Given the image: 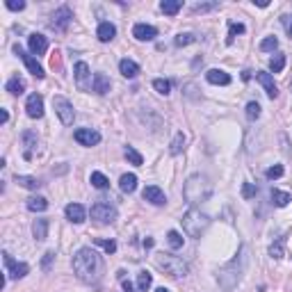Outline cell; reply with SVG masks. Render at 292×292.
Wrapping results in <instances>:
<instances>
[{
    "mask_svg": "<svg viewBox=\"0 0 292 292\" xmlns=\"http://www.w3.org/2000/svg\"><path fill=\"white\" fill-rule=\"evenodd\" d=\"M73 272L80 281L96 283L101 278V274H103V260H101V256L94 249L82 247L73 256Z\"/></svg>",
    "mask_w": 292,
    "mask_h": 292,
    "instance_id": "1",
    "label": "cell"
},
{
    "mask_svg": "<svg viewBox=\"0 0 292 292\" xmlns=\"http://www.w3.org/2000/svg\"><path fill=\"white\" fill-rule=\"evenodd\" d=\"M210 194H213V183H210L206 176L201 173H194L185 180V187H183V197L189 206H197V203L208 201Z\"/></svg>",
    "mask_w": 292,
    "mask_h": 292,
    "instance_id": "2",
    "label": "cell"
},
{
    "mask_svg": "<svg viewBox=\"0 0 292 292\" xmlns=\"http://www.w3.org/2000/svg\"><path fill=\"white\" fill-rule=\"evenodd\" d=\"M244 253H247V249L242 247V251H240L238 258H233L228 265H224V267L219 269L217 281H219V285H222V290L231 292L233 287L238 285L240 276H242V269H244V262H247V256H244Z\"/></svg>",
    "mask_w": 292,
    "mask_h": 292,
    "instance_id": "3",
    "label": "cell"
},
{
    "mask_svg": "<svg viewBox=\"0 0 292 292\" xmlns=\"http://www.w3.org/2000/svg\"><path fill=\"white\" fill-rule=\"evenodd\" d=\"M155 267L162 269L164 274H169V276H173V278H180L189 272L187 262L178 256H171V253H158V256H155Z\"/></svg>",
    "mask_w": 292,
    "mask_h": 292,
    "instance_id": "4",
    "label": "cell"
},
{
    "mask_svg": "<svg viewBox=\"0 0 292 292\" xmlns=\"http://www.w3.org/2000/svg\"><path fill=\"white\" fill-rule=\"evenodd\" d=\"M180 224H183L185 233H187L189 238H201V233L206 231V228L210 226V219L208 215H203L201 210L197 208H189L187 213L183 215V219H180Z\"/></svg>",
    "mask_w": 292,
    "mask_h": 292,
    "instance_id": "5",
    "label": "cell"
},
{
    "mask_svg": "<svg viewBox=\"0 0 292 292\" xmlns=\"http://www.w3.org/2000/svg\"><path fill=\"white\" fill-rule=\"evenodd\" d=\"M91 219L99 224H112L117 219V208L105 201H99L91 206Z\"/></svg>",
    "mask_w": 292,
    "mask_h": 292,
    "instance_id": "6",
    "label": "cell"
},
{
    "mask_svg": "<svg viewBox=\"0 0 292 292\" xmlns=\"http://www.w3.org/2000/svg\"><path fill=\"white\" fill-rule=\"evenodd\" d=\"M53 108H55V114L60 117V121L64 126H71L75 119V112H73V105L64 99V96H55L53 99Z\"/></svg>",
    "mask_w": 292,
    "mask_h": 292,
    "instance_id": "7",
    "label": "cell"
},
{
    "mask_svg": "<svg viewBox=\"0 0 292 292\" xmlns=\"http://www.w3.org/2000/svg\"><path fill=\"white\" fill-rule=\"evenodd\" d=\"M3 262H5V274H7V278H23L25 274L30 272L28 262H16L7 251H3Z\"/></svg>",
    "mask_w": 292,
    "mask_h": 292,
    "instance_id": "8",
    "label": "cell"
},
{
    "mask_svg": "<svg viewBox=\"0 0 292 292\" xmlns=\"http://www.w3.org/2000/svg\"><path fill=\"white\" fill-rule=\"evenodd\" d=\"M75 84H78L80 91H89L91 87H94V80H91V73H89V64L87 62H78L75 64Z\"/></svg>",
    "mask_w": 292,
    "mask_h": 292,
    "instance_id": "9",
    "label": "cell"
},
{
    "mask_svg": "<svg viewBox=\"0 0 292 292\" xmlns=\"http://www.w3.org/2000/svg\"><path fill=\"white\" fill-rule=\"evenodd\" d=\"M71 19H73V14H71L69 7H60V10H55V14L50 16V28L64 32L71 25Z\"/></svg>",
    "mask_w": 292,
    "mask_h": 292,
    "instance_id": "10",
    "label": "cell"
},
{
    "mask_svg": "<svg viewBox=\"0 0 292 292\" xmlns=\"http://www.w3.org/2000/svg\"><path fill=\"white\" fill-rule=\"evenodd\" d=\"M14 50H16V55H19L21 60H23V64L28 66V71H30V73L35 75V78H44V75H46V73H44V66H41L39 62H37L35 57H32V55H28L23 48H21V46H14Z\"/></svg>",
    "mask_w": 292,
    "mask_h": 292,
    "instance_id": "11",
    "label": "cell"
},
{
    "mask_svg": "<svg viewBox=\"0 0 292 292\" xmlns=\"http://www.w3.org/2000/svg\"><path fill=\"white\" fill-rule=\"evenodd\" d=\"M25 112L30 119H41L44 117V99L39 94H30L25 101Z\"/></svg>",
    "mask_w": 292,
    "mask_h": 292,
    "instance_id": "12",
    "label": "cell"
},
{
    "mask_svg": "<svg viewBox=\"0 0 292 292\" xmlns=\"http://www.w3.org/2000/svg\"><path fill=\"white\" fill-rule=\"evenodd\" d=\"M75 142L82 144V146H96L101 142V133L99 130H91V128H78L75 130Z\"/></svg>",
    "mask_w": 292,
    "mask_h": 292,
    "instance_id": "13",
    "label": "cell"
},
{
    "mask_svg": "<svg viewBox=\"0 0 292 292\" xmlns=\"http://www.w3.org/2000/svg\"><path fill=\"white\" fill-rule=\"evenodd\" d=\"M142 197H144V201L153 203V206H164V203H167V197H164V192L158 187V185H149V187H144Z\"/></svg>",
    "mask_w": 292,
    "mask_h": 292,
    "instance_id": "14",
    "label": "cell"
},
{
    "mask_svg": "<svg viewBox=\"0 0 292 292\" xmlns=\"http://www.w3.org/2000/svg\"><path fill=\"white\" fill-rule=\"evenodd\" d=\"M133 37L137 41H153L158 37V30H155L153 25H146V23H137L133 28Z\"/></svg>",
    "mask_w": 292,
    "mask_h": 292,
    "instance_id": "15",
    "label": "cell"
},
{
    "mask_svg": "<svg viewBox=\"0 0 292 292\" xmlns=\"http://www.w3.org/2000/svg\"><path fill=\"white\" fill-rule=\"evenodd\" d=\"M256 80L262 84V87H265V91H267V96H269V99H276V96H278V87H276V82H274L272 73H265V71H258V73H256Z\"/></svg>",
    "mask_w": 292,
    "mask_h": 292,
    "instance_id": "16",
    "label": "cell"
},
{
    "mask_svg": "<svg viewBox=\"0 0 292 292\" xmlns=\"http://www.w3.org/2000/svg\"><path fill=\"white\" fill-rule=\"evenodd\" d=\"M28 48H30L32 55H44L46 50H48V39H46L44 35H30Z\"/></svg>",
    "mask_w": 292,
    "mask_h": 292,
    "instance_id": "17",
    "label": "cell"
},
{
    "mask_svg": "<svg viewBox=\"0 0 292 292\" xmlns=\"http://www.w3.org/2000/svg\"><path fill=\"white\" fill-rule=\"evenodd\" d=\"M66 217L73 224H82L84 219H87V210H84V206H80V203H69V206H66Z\"/></svg>",
    "mask_w": 292,
    "mask_h": 292,
    "instance_id": "18",
    "label": "cell"
},
{
    "mask_svg": "<svg viewBox=\"0 0 292 292\" xmlns=\"http://www.w3.org/2000/svg\"><path fill=\"white\" fill-rule=\"evenodd\" d=\"M96 37H99V41L108 44V41H112L114 37H117V28H114L110 21H103V23L99 25V30H96Z\"/></svg>",
    "mask_w": 292,
    "mask_h": 292,
    "instance_id": "19",
    "label": "cell"
},
{
    "mask_svg": "<svg viewBox=\"0 0 292 292\" xmlns=\"http://www.w3.org/2000/svg\"><path fill=\"white\" fill-rule=\"evenodd\" d=\"M206 80H208L210 84H224V87L231 84V75L222 69H210L208 73H206Z\"/></svg>",
    "mask_w": 292,
    "mask_h": 292,
    "instance_id": "20",
    "label": "cell"
},
{
    "mask_svg": "<svg viewBox=\"0 0 292 292\" xmlns=\"http://www.w3.org/2000/svg\"><path fill=\"white\" fill-rule=\"evenodd\" d=\"M119 71H121V75L124 78H137V73H139V64L137 62H133V60H121L119 62Z\"/></svg>",
    "mask_w": 292,
    "mask_h": 292,
    "instance_id": "21",
    "label": "cell"
},
{
    "mask_svg": "<svg viewBox=\"0 0 292 292\" xmlns=\"http://www.w3.org/2000/svg\"><path fill=\"white\" fill-rule=\"evenodd\" d=\"M48 226H50L48 219H35V224H32V233H35V240L44 242V240L48 238Z\"/></svg>",
    "mask_w": 292,
    "mask_h": 292,
    "instance_id": "22",
    "label": "cell"
},
{
    "mask_svg": "<svg viewBox=\"0 0 292 292\" xmlns=\"http://www.w3.org/2000/svg\"><path fill=\"white\" fill-rule=\"evenodd\" d=\"M119 187H121V192L133 194L135 189H137V176H135V173H124L119 180Z\"/></svg>",
    "mask_w": 292,
    "mask_h": 292,
    "instance_id": "23",
    "label": "cell"
},
{
    "mask_svg": "<svg viewBox=\"0 0 292 292\" xmlns=\"http://www.w3.org/2000/svg\"><path fill=\"white\" fill-rule=\"evenodd\" d=\"M110 87H112V84H110V78L105 73H96L94 75V91H96V94H101V96L108 94Z\"/></svg>",
    "mask_w": 292,
    "mask_h": 292,
    "instance_id": "24",
    "label": "cell"
},
{
    "mask_svg": "<svg viewBox=\"0 0 292 292\" xmlns=\"http://www.w3.org/2000/svg\"><path fill=\"white\" fill-rule=\"evenodd\" d=\"M5 89L10 91V94H14V96L23 94V91H25V80H23V78H19V75H16V78H12L10 82L5 84Z\"/></svg>",
    "mask_w": 292,
    "mask_h": 292,
    "instance_id": "25",
    "label": "cell"
},
{
    "mask_svg": "<svg viewBox=\"0 0 292 292\" xmlns=\"http://www.w3.org/2000/svg\"><path fill=\"white\" fill-rule=\"evenodd\" d=\"M180 7H183V3H180V0H162V3H160V10H162L164 14H169V16L178 14Z\"/></svg>",
    "mask_w": 292,
    "mask_h": 292,
    "instance_id": "26",
    "label": "cell"
},
{
    "mask_svg": "<svg viewBox=\"0 0 292 292\" xmlns=\"http://www.w3.org/2000/svg\"><path fill=\"white\" fill-rule=\"evenodd\" d=\"M46 208H48V201H46L44 197H32V199H28V210H32V213H44Z\"/></svg>",
    "mask_w": 292,
    "mask_h": 292,
    "instance_id": "27",
    "label": "cell"
},
{
    "mask_svg": "<svg viewBox=\"0 0 292 292\" xmlns=\"http://www.w3.org/2000/svg\"><path fill=\"white\" fill-rule=\"evenodd\" d=\"M272 201H274V206H276V208H285L292 199H290V194H287V192H281V189H272Z\"/></svg>",
    "mask_w": 292,
    "mask_h": 292,
    "instance_id": "28",
    "label": "cell"
},
{
    "mask_svg": "<svg viewBox=\"0 0 292 292\" xmlns=\"http://www.w3.org/2000/svg\"><path fill=\"white\" fill-rule=\"evenodd\" d=\"M14 180L21 185V187H25V189H37V187H41V183L35 178V176H16Z\"/></svg>",
    "mask_w": 292,
    "mask_h": 292,
    "instance_id": "29",
    "label": "cell"
},
{
    "mask_svg": "<svg viewBox=\"0 0 292 292\" xmlns=\"http://www.w3.org/2000/svg\"><path fill=\"white\" fill-rule=\"evenodd\" d=\"M23 144H25V158L30 160L32 158V149H35L37 146V137H35V133H30V130H28V133H23Z\"/></svg>",
    "mask_w": 292,
    "mask_h": 292,
    "instance_id": "30",
    "label": "cell"
},
{
    "mask_svg": "<svg viewBox=\"0 0 292 292\" xmlns=\"http://www.w3.org/2000/svg\"><path fill=\"white\" fill-rule=\"evenodd\" d=\"M91 185H94L96 189H105V187H110V180H108V176L105 173H101V171H94L91 173Z\"/></svg>",
    "mask_w": 292,
    "mask_h": 292,
    "instance_id": "31",
    "label": "cell"
},
{
    "mask_svg": "<svg viewBox=\"0 0 292 292\" xmlns=\"http://www.w3.org/2000/svg\"><path fill=\"white\" fill-rule=\"evenodd\" d=\"M183 149H185V135L183 133H176V137H173L171 146H169V153H171V155H178Z\"/></svg>",
    "mask_w": 292,
    "mask_h": 292,
    "instance_id": "32",
    "label": "cell"
},
{
    "mask_svg": "<svg viewBox=\"0 0 292 292\" xmlns=\"http://www.w3.org/2000/svg\"><path fill=\"white\" fill-rule=\"evenodd\" d=\"M283 69H285V55H274L272 60H269V71L281 73Z\"/></svg>",
    "mask_w": 292,
    "mask_h": 292,
    "instance_id": "33",
    "label": "cell"
},
{
    "mask_svg": "<svg viewBox=\"0 0 292 292\" xmlns=\"http://www.w3.org/2000/svg\"><path fill=\"white\" fill-rule=\"evenodd\" d=\"M167 242H169V247H171V249H180L185 240H183V235H180L178 231H169L167 233Z\"/></svg>",
    "mask_w": 292,
    "mask_h": 292,
    "instance_id": "34",
    "label": "cell"
},
{
    "mask_svg": "<svg viewBox=\"0 0 292 292\" xmlns=\"http://www.w3.org/2000/svg\"><path fill=\"white\" fill-rule=\"evenodd\" d=\"M151 283H153V276H151L149 272H139V274H137V287H139L142 292L149 290Z\"/></svg>",
    "mask_w": 292,
    "mask_h": 292,
    "instance_id": "35",
    "label": "cell"
},
{
    "mask_svg": "<svg viewBox=\"0 0 292 292\" xmlns=\"http://www.w3.org/2000/svg\"><path fill=\"white\" fill-rule=\"evenodd\" d=\"M153 87H155V91H158V94H162V96H167L169 91H171V82H169V80H164V78H155L153 80Z\"/></svg>",
    "mask_w": 292,
    "mask_h": 292,
    "instance_id": "36",
    "label": "cell"
},
{
    "mask_svg": "<svg viewBox=\"0 0 292 292\" xmlns=\"http://www.w3.org/2000/svg\"><path fill=\"white\" fill-rule=\"evenodd\" d=\"M94 244H99V247L103 249L105 253H114V251H117V242H114V240H103V238H96V240H94Z\"/></svg>",
    "mask_w": 292,
    "mask_h": 292,
    "instance_id": "37",
    "label": "cell"
},
{
    "mask_svg": "<svg viewBox=\"0 0 292 292\" xmlns=\"http://www.w3.org/2000/svg\"><path fill=\"white\" fill-rule=\"evenodd\" d=\"M126 158H128V162H130V164H135V167H139V164L144 162V158L137 153V151L133 149V146H126Z\"/></svg>",
    "mask_w": 292,
    "mask_h": 292,
    "instance_id": "38",
    "label": "cell"
},
{
    "mask_svg": "<svg viewBox=\"0 0 292 292\" xmlns=\"http://www.w3.org/2000/svg\"><path fill=\"white\" fill-rule=\"evenodd\" d=\"M210 10H217V3H197V5L192 7L194 14H206V12Z\"/></svg>",
    "mask_w": 292,
    "mask_h": 292,
    "instance_id": "39",
    "label": "cell"
},
{
    "mask_svg": "<svg viewBox=\"0 0 292 292\" xmlns=\"http://www.w3.org/2000/svg\"><path fill=\"white\" fill-rule=\"evenodd\" d=\"M194 41H197V37L189 35V32H185V35H178V37H176V41H173V44L178 46V48H183V46H189V44H194Z\"/></svg>",
    "mask_w": 292,
    "mask_h": 292,
    "instance_id": "40",
    "label": "cell"
},
{
    "mask_svg": "<svg viewBox=\"0 0 292 292\" xmlns=\"http://www.w3.org/2000/svg\"><path fill=\"white\" fill-rule=\"evenodd\" d=\"M258 117H260V105L256 103V101H251V103L247 105V119H251V121H256Z\"/></svg>",
    "mask_w": 292,
    "mask_h": 292,
    "instance_id": "41",
    "label": "cell"
},
{
    "mask_svg": "<svg viewBox=\"0 0 292 292\" xmlns=\"http://www.w3.org/2000/svg\"><path fill=\"white\" fill-rule=\"evenodd\" d=\"M276 48H278V39H276V37H267V39L260 41V50H265V53H267V50H276Z\"/></svg>",
    "mask_w": 292,
    "mask_h": 292,
    "instance_id": "42",
    "label": "cell"
},
{
    "mask_svg": "<svg viewBox=\"0 0 292 292\" xmlns=\"http://www.w3.org/2000/svg\"><path fill=\"white\" fill-rule=\"evenodd\" d=\"M238 35H244V25L242 23H231V32H228V44H233V39Z\"/></svg>",
    "mask_w": 292,
    "mask_h": 292,
    "instance_id": "43",
    "label": "cell"
},
{
    "mask_svg": "<svg viewBox=\"0 0 292 292\" xmlns=\"http://www.w3.org/2000/svg\"><path fill=\"white\" fill-rule=\"evenodd\" d=\"M283 173H285V169H283L281 164H274V167H269L267 171H265V176H267L269 180H274V178H281Z\"/></svg>",
    "mask_w": 292,
    "mask_h": 292,
    "instance_id": "44",
    "label": "cell"
},
{
    "mask_svg": "<svg viewBox=\"0 0 292 292\" xmlns=\"http://www.w3.org/2000/svg\"><path fill=\"white\" fill-rule=\"evenodd\" d=\"M269 256H272V258H283V240H276V242L269 247Z\"/></svg>",
    "mask_w": 292,
    "mask_h": 292,
    "instance_id": "45",
    "label": "cell"
},
{
    "mask_svg": "<svg viewBox=\"0 0 292 292\" xmlns=\"http://www.w3.org/2000/svg\"><path fill=\"white\" fill-rule=\"evenodd\" d=\"M256 192H258V189H256V185H253V183H244L242 185V197L244 199H253V197H256Z\"/></svg>",
    "mask_w": 292,
    "mask_h": 292,
    "instance_id": "46",
    "label": "cell"
},
{
    "mask_svg": "<svg viewBox=\"0 0 292 292\" xmlns=\"http://www.w3.org/2000/svg\"><path fill=\"white\" fill-rule=\"evenodd\" d=\"M53 260H55V253H53V251L44 253V260H41V269H44V272H48L50 265H53Z\"/></svg>",
    "mask_w": 292,
    "mask_h": 292,
    "instance_id": "47",
    "label": "cell"
},
{
    "mask_svg": "<svg viewBox=\"0 0 292 292\" xmlns=\"http://www.w3.org/2000/svg\"><path fill=\"white\" fill-rule=\"evenodd\" d=\"M5 5H7V10H12V12H21V10H25V3H23V0H19V3H16V0H7Z\"/></svg>",
    "mask_w": 292,
    "mask_h": 292,
    "instance_id": "48",
    "label": "cell"
},
{
    "mask_svg": "<svg viewBox=\"0 0 292 292\" xmlns=\"http://www.w3.org/2000/svg\"><path fill=\"white\" fill-rule=\"evenodd\" d=\"M283 23L287 25V35H290V39H292V16H283Z\"/></svg>",
    "mask_w": 292,
    "mask_h": 292,
    "instance_id": "49",
    "label": "cell"
},
{
    "mask_svg": "<svg viewBox=\"0 0 292 292\" xmlns=\"http://www.w3.org/2000/svg\"><path fill=\"white\" fill-rule=\"evenodd\" d=\"M124 290H126V292H133V283H130V281H124Z\"/></svg>",
    "mask_w": 292,
    "mask_h": 292,
    "instance_id": "50",
    "label": "cell"
},
{
    "mask_svg": "<svg viewBox=\"0 0 292 292\" xmlns=\"http://www.w3.org/2000/svg\"><path fill=\"white\" fill-rule=\"evenodd\" d=\"M7 121H10V112H7V110H3V124H7Z\"/></svg>",
    "mask_w": 292,
    "mask_h": 292,
    "instance_id": "51",
    "label": "cell"
},
{
    "mask_svg": "<svg viewBox=\"0 0 292 292\" xmlns=\"http://www.w3.org/2000/svg\"><path fill=\"white\" fill-rule=\"evenodd\" d=\"M144 247L151 249V247H153V240H151V238H149V240H144Z\"/></svg>",
    "mask_w": 292,
    "mask_h": 292,
    "instance_id": "52",
    "label": "cell"
},
{
    "mask_svg": "<svg viewBox=\"0 0 292 292\" xmlns=\"http://www.w3.org/2000/svg\"><path fill=\"white\" fill-rule=\"evenodd\" d=\"M155 292H169V290H167V287H158V290H155Z\"/></svg>",
    "mask_w": 292,
    "mask_h": 292,
    "instance_id": "53",
    "label": "cell"
},
{
    "mask_svg": "<svg viewBox=\"0 0 292 292\" xmlns=\"http://www.w3.org/2000/svg\"><path fill=\"white\" fill-rule=\"evenodd\" d=\"M290 89H292V84H290Z\"/></svg>",
    "mask_w": 292,
    "mask_h": 292,
    "instance_id": "54",
    "label": "cell"
}]
</instances>
